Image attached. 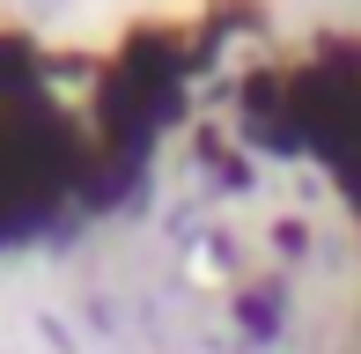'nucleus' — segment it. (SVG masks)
Instances as JSON below:
<instances>
[{"instance_id": "nucleus-1", "label": "nucleus", "mask_w": 361, "mask_h": 354, "mask_svg": "<svg viewBox=\"0 0 361 354\" xmlns=\"http://www.w3.org/2000/svg\"><path fill=\"white\" fill-rule=\"evenodd\" d=\"M236 325L251 332V340H273V332L288 325V310H281V295H243L236 303Z\"/></svg>"}]
</instances>
